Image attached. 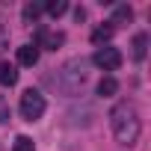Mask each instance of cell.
Here are the masks:
<instances>
[{
	"label": "cell",
	"mask_w": 151,
	"mask_h": 151,
	"mask_svg": "<svg viewBox=\"0 0 151 151\" xmlns=\"http://www.w3.org/2000/svg\"><path fill=\"white\" fill-rule=\"evenodd\" d=\"M15 83H18V68L0 59V86H15Z\"/></svg>",
	"instance_id": "cell-7"
},
{
	"label": "cell",
	"mask_w": 151,
	"mask_h": 151,
	"mask_svg": "<svg viewBox=\"0 0 151 151\" xmlns=\"http://www.w3.org/2000/svg\"><path fill=\"white\" fill-rule=\"evenodd\" d=\"M18 62L27 65V68L36 65V62H39V47H36V45H21V47H18Z\"/></svg>",
	"instance_id": "cell-8"
},
{
	"label": "cell",
	"mask_w": 151,
	"mask_h": 151,
	"mask_svg": "<svg viewBox=\"0 0 151 151\" xmlns=\"http://www.w3.org/2000/svg\"><path fill=\"white\" fill-rule=\"evenodd\" d=\"M86 59H68L59 74H56V86L65 92V95H74V92H80V86L86 83Z\"/></svg>",
	"instance_id": "cell-2"
},
{
	"label": "cell",
	"mask_w": 151,
	"mask_h": 151,
	"mask_svg": "<svg viewBox=\"0 0 151 151\" xmlns=\"http://www.w3.org/2000/svg\"><path fill=\"white\" fill-rule=\"evenodd\" d=\"M42 9H45L50 18H59V15H65V12H68V3H65V0H50V3H45Z\"/></svg>",
	"instance_id": "cell-10"
},
{
	"label": "cell",
	"mask_w": 151,
	"mask_h": 151,
	"mask_svg": "<svg viewBox=\"0 0 151 151\" xmlns=\"http://www.w3.org/2000/svg\"><path fill=\"white\" fill-rule=\"evenodd\" d=\"M9 122V104H6V98L0 95V124H6Z\"/></svg>",
	"instance_id": "cell-15"
},
{
	"label": "cell",
	"mask_w": 151,
	"mask_h": 151,
	"mask_svg": "<svg viewBox=\"0 0 151 151\" xmlns=\"http://www.w3.org/2000/svg\"><path fill=\"white\" fill-rule=\"evenodd\" d=\"M119 92V83H116V77H101V83H98V95H104V98H113Z\"/></svg>",
	"instance_id": "cell-9"
},
{
	"label": "cell",
	"mask_w": 151,
	"mask_h": 151,
	"mask_svg": "<svg viewBox=\"0 0 151 151\" xmlns=\"http://www.w3.org/2000/svg\"><path fill=\"white\" fill-rule=\"evenodd\" d=\"M12 151H36V142H33L30 136H18L15 145H12Z\"/></svg>",
	"instance_id": "cell-14"
},
{
	"label": "cell",
	"mask_w": 151,
	"mask_h": 151,
	"mask_svg": "<svg viewBox=\"0 0 151 151\" xmlns=\"http://www.w3.org/2000/svg\"><path fill=\"white\" fill-rule=\"evenodd\" d=\"M113 30H116L113 24H107V27H95V30H92V42H95V45H104V42L113 36Z\"/></svg>",
	"instance_id": "cell-11"
},
{
	"label": "cell",
	"mask_w": 151,
	"mask_h": 151,
	"mask_svg": "<svg viewBox=\"0 0 151 151\" xmlns=\"http://www.w3.org/2000/svg\"><path fill=\"white\" fill-rule=\"evenodd\" d=\"M42 12H45V9H42V3H27V6H24V21L30 24V21H36Z\"/></svg>",
	"instance_id": "cell-13"
},
{
	"label": "cell",
	"mask_w": 151,
	"mask_h": 151,
	"mask_svg": "<svg viewBox=\"0 0 151 151\" xmlns=\"http://www.w3.org/2000/svg\"><path fill=\"white\" fill-rule=\"evenodd\" d=\"M130 18H133V9L122 3V6H116V15H113V21H110V24H122V21H130Z\"/></svg>",
	"instance_id": "cell-12"
},
{
	"label": "cell",
	"mask_w": 151,
	"mask_h": 151,
	"mask_svg": "<svg viewBox=\"0 0 151 151\" xmlns=\"http://www.w3.org/2000/svg\"><path fill=\"white\" fill-rule=\"evenodd\" d=\"M36 39H39L36 47H47V50H56V47L65 42V36H62V33H53V30H39Z\"/></svg>",
	"instance_id": "cell-5"
},
{
	"label": "cell",
	"mask_w": 151,
	"mask_h": 151,
	"mask_svg": "<svg viewBox=\"0 0 151 151\" xmlns=\"http://www.w3.org/2000/svg\"><path fill=\"white\" fill-rule=\"evenodd\" d=\"M130 47H133V50H130V53H133V59H136V62H142V59H145V53H148V33H136V36H133V42H130Z\"/></svg>",
	"instance_id": "cell-6"
},
{
	"label": "cell",
	"mask_w": 151,
	"mask_h": 151,
	"mask_svg": "<svg viewBox=\"0 0 151 151\" xmlns=\"http://www.w3.org/2000/svg\"><path fill=\"white\" fill-rule=\"evenodd\" d=\"M122 50L119 47H98L95 50V56H92V62L98 65V68H104V71H116L119 65H122Z\"/></svg>",
	"instance_id": "cell-4"
},
{
	"label": "cell",
	"mask_w": 151,
	"mask_h": 151,
	"mask_svg": "<svg viewBox=\"0 0 151 151\" xmlns=\"http://www.w3.org/2000/svg\"><path fill=\"white\" fill-rule=\"evenodd\" d=\"M45 95L39 92V89H27L24 95H21V116H24V122H39L42 116H45Z\"/></svg>",
	"instance_id": "cell-3"
},
{
	"label": "cell",
	"mask_w": 151,
	"mask_h": 151,
	"mask_svg": "<svg viewBox=\"0 0 151 151\" xmlns=\"http://www.w3.org/2000/svg\"><path fill=\"white\" fill-rule=\"evenodd\" d=\"M110 124H113V133L122 145H136V139L142 133V122H139V113L133 104H127V101L116 104L110 113Z\"/></svg>",
	"instance_id": "cell-1"
}]
</instances>
